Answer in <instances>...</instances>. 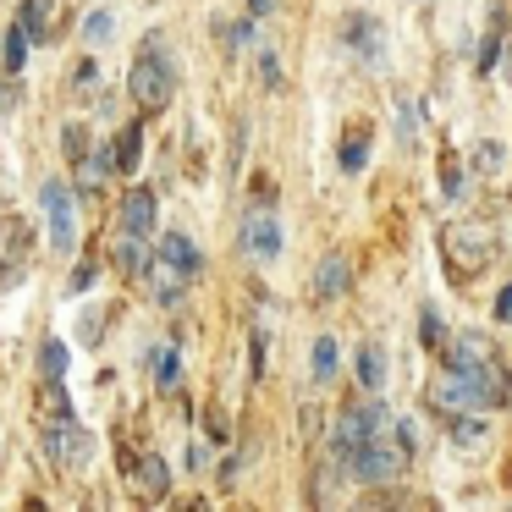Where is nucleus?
<instances>
[{
    "label": "nucleus",
    "mask_w": 512,
    "mask_h": 512,
    "mask_svg": "<svg viewBox=\"0 0 512 512\" xmlns=\"http://www.w3.org/2000/svg\"><path fill=\"white\" fill-rule=\"evenodd\" d=\"M127 94L138 100L144 116H160L171 100H177V56H171L166 34H144L138 39V56H133V72H127Z\"/></svg>",
    "instance_id": "1"
},
{
    "label": "nucleus",
    "mask_w": 512,
    "mask_h": 512,
    "mask_svg": "<svg viewBox=\"0 0 512 512\" xmlns=\"http://www.w3.org/2000/svg\"><path fill=\"white\" fill-rule=\"evenodd\" d=\"M336 468H342L347 479H358V485H397L402 474H408L413 457L397 446V435H369V441L347 446L342 457H331Z\"/></svg>",
    "instance_id": "2"
},
{
    "label": "nucleus",
    "mask_w": 512,
    "mask_h": 512,
    "mask_svg": "<svg viewBox=\"0 0 512 512\" xmlns=\"http://www.w3.org/2000/svg\"><path fill=\"white\" fill-rule=\"evenodd\" d=\"M446 270H452V281H474L479 270L496 259V232L490 226H479V221H457V226H446Z\"/></svg>",
    "instance_id": "3"
},
{
    "label": "nucleus",
    "mask_w": 512,
    "mask_h": 512,
    "mask_svg": "<svg viewBox=\"0 0 512 512\" xmlns=\"http://www.w3.org/2000/svg\"><path fill=\"white\" fill-rule=\"evenodd\" d=\"M336 45H342L347 56H358L364 67H386V23H380L375 12H364V6L336 17Z\"/></svg>",
    "instance_id": "4"
},
{
    "label": "nucleus",
    "mask_w": 512,
    "mask_h": 512,
    "mask_svg": "<svg viewBox=\"0 0 512 512\" xmlns=\"http://www.w3.org/2000/svg\"><path fill=\"white\" fill-rule=\"evenodd\" d=\"M39 204H45V221H50V243L56 254H78V188L61 177H50L39 188Z\"/></svg>",
    "instance_id": "5"
},
{
    "label": "nucleus",
    "mask_w": 512,
    "mask_h": 512,
    "mask_svg": "<svg viewBox=\"0 0 512 512\" xmlns=\"http://www.w3.org/2000/svg\"><path fill=\"white\" fill-rule=\"evenodd\" d=\"M424 408L441 413V419H452V413H490V397H485V391H479L468 375L441 369V375L424 386Z\"/></svg>",
    "instance_id": "6"
},
{
    "label": "nucleus",
    "mask_w": 512,
    "mask_h": 512,
    "mask_svg": "<svg viewBox=\"0 0 512 512\" xmlns=\"http://www.w3.org/2000/svg\"><path fill=\"white\" fill-rule=\"evenodd\" d=\"M237 243H243V254L254 259V265H270V259H281V221H276V204H248L243 210V226H237Z\"/></svg>",
    "instance_id": "7"
},
{
    "label": "nucleus",
    "mask_w": 512,
    "mask_h": 512,
    "mask_svg": "<svg viewBox=\"0 0 512 512\" xmlns=\"http://www.w3.org/2000/svg\"><path fill=\"white\" fill-rule=\"evenodd\" d=\"M116 226L133 237H155L160 232V193L149 182H133V188L116 199Z\"/></svg>",
    "instance_id": "8"
},
{
    "label": "nucleus",
    "mask_w": 512,
    "mask_h": 512,
    "mask_svg": "<svg viewBox=\"0 0 512 512\" xmlns=\"http://www.w3.org/2000/svg\"><path fill=\"white\" fill-rule=\"evenodd\" d=\"M353 292V259L342 254V248H331V254L314 265V281H309V298L314 303H336Z\"/></svg>",
    "instance_id": "9"
},
{
    "label": "nucleus",
    "mask_w": 512,
    "mask_h": 512,
    "mask_svg": "<svg viewBox=\"0 0 512 512\" xmlns=\"http://www.w3.org/2000/svg\"><path fill=\"white\" fill-rule=\"evenodd\" d=\"M105 265H111L116 276H127V281H144V276H149V265H155V254H149L144 237L122 232V237H111V259H105Z\"/></svg>",
    "instance_id": "10"
},
{
    "label": "nucleus",
    "mask_w": 512,
    "mask_h": 512,
    "mask_svg": "<svg viewBox=\"0 0 512 512\" xmlns=\"http://www.w3.org/2000/svg\"><path fill=\"white\" fill-rule=\"evenodd\" d=\"M155 254L166 259V265L177 270V276H188V281L204 270V254H199V243H193L188 232H177V226H171V232H160V248H155Z\"/></svg>",
    "instance_id": "11"
},
{
    "label": "nucleus",
    "mask_w": 512,
    "mask_h": 512,
    "mask_svg": "<svg viewBox=\"0 0 512 512\" xmlns=\"http://www.w3.org/2000/svg\"><path fill=\"white\" fill-rule=\"evenodd\" d=\"M144 160V122H122V133L111 138V177H133Z\"/></svg>",
    "instance_id": "12"
},
{
    "label": "nucleus",
    "mask_w": 512,
    "mask_h": 512,
    "mask_svg": "<svg viewBox=\"0 0 512 512\" xmlns=\"http://www.w3.org/2000/svg\"><path fill=\"white\" fill-rule=\"evenodd\" d=\"M149 369H155V391H166V397L182 391V347L177 342H160L149 353Z\"/></svg>",
    "instance_id": "13"
},
{
    "label": "nucleus",
    "mask_w": 512,
    "mask_h": 512,
    "mask_svg": "<svg viewBox=\"0 0 512 512\" xmlns=\"http://www.w3.org/2000/svg\"><path fill=\"white\" fill-rule=\"evenodd\" d=\"M34 419H39V424L78 419V413H72V391L61 386V380H45V386H39V397H34Z\"/></svg>",
    "instance_id": "14"
},
{
    "label": "nucleus",
    "mask_w": 512,
    "mask_h": 512,
    "mask_svg": "<svg viewBox=\"0 0 512 512\" xmlns=\"http://www.w3.org/2000/svg\"><path fill=\"white\" fill-rule=\"evenodd\" d=\"M309 375H314V386H325V391L336 386V375H342V347H336V336H314Z\"/></svg>",
    "instance_id": "15"
},
{
    "label": "nucleus",
    "mask_w": 512,
    "mask_h": 512,
    "mask_svg": "<svg viewBox=\"0 0 512 512\" xmlns=\"http://www.w3.org/2000/svg\"><path fill=\"white\" fill-rule=\"evenodd\" d=\"M138 490H144V501H166L171 496V463L160 452H144V463H138Z\"/></svg>",
    "instance_id": "16"
},
{
    "label": "nucleus",
    "mask_w": 512,
    "mask_h": 512,
    "mask_svg": "<svg viewBox=\"0 0 512 512\" xmlns=\"http://www.w3.org/2000/svg\"><path fill=\"white\" fill-rule=\"evenodd\" d=\"M501 45H507V12L496 6V12H490V34L479 39V56H474V72H479V78H490V72L501 67Z\"/></svg>",
    "instance_id": "17"
},
{
    "label": "nucleus",
    "mask_w": 512,
    "mask_h": 512,
    "mask_svg": "<svg viewBox=\"0 0 512 512\" xmlns=\"http://www.w3.org/2000/svg\"><path fill=\"white\" fill-rule=\"evenodd\" d=\"M336 166H342V177H358L369 166V127H347L336 144Z\"/></svg>",
    "instance_id": "18"
},
{
    "label": "nucleus",
    "mask_w": 512,
    "mask_h": 512,
    "mask_svg": "<svg viewBox=\"0 0 512 512\" xmlns=\"http://www.w3.org/2000/svg\"><path fill=\"white\" fill-rule=\"evenodd\" d=\"M446 430H452V446H463V452H479V446L490 441L485 413H452V419H446Z\"/></svg>",
    "instance_id": "19"
},
{
    "label": "nucleus",
    "mask_w": 512,
    "mask_h": 512,
    "mask_svg": "<svg viewBox=\"0 0 512 512\" xmlns=\"http://www.w3.org/2000/svg\"><path fill=\"white\" fill-rule=\"evenodd\" d=\"M17 28H23L34 45H56V34H50V0H23V6H17Z\"/></svg>",
    "instance_id": "20"
},
{
    "label": "nucleus",
    "mask_w": 512,
    "mask_h": 512,
    "mask_svg": "<svg viewBox=\"0 0 512 512\" xmlns=\"http://www.w3.org/2000/svg\"><path fill=\"white\" fill-rule=\"evenodd\" d=\"M89 457H94V435L78 419H67V430H61V468H83Z\"/></svg>",
    "instance_id": "21"
},
{
    "label": "nucleus",
    "mask_w": 512,
    "mask_h": 512,
    "mask_svg": "<svg viewBox=\"0 0 512 512\" xmlns=\"http://www.w3.org/2000/svg\"><path fill=\"white\" fill-rule=\"evenodd\" d=\"M358 386H364V391H386V347H380V342L358 347Z\"/></svg>",
    "instance_id": "22"
},
{
    "label": "nucleus",
    "mask_w": 512,
    "mask_h": 512,
    "mask_svg": "<svg viewBox=\"0 0 512 512\" xmlns=\"http://www.w3.org/2000/svg\"><path fill=\"white\" fill-rule=\"evenodd\" d=\"M34 364H39V375H45V380H67V364H72L67 342H61V336H45L39 353H34Z\"/></svg>",
    "instance_id": "23"
},
{
    "label": "nucleus",
    "mask_w": 512,
    "mask_h": 512,
    "mask_svg": "<svg viewBox=\"0 0 512 512\" xmlns=\"http://www.w3.org/2000/svg\"><path fill=\"white\" fill-rule=\"evenodd\" d=\"M221 50H259V17H237V23H215Z\"/></svg>",
    "instance_id": "24"
},
{
    "label": "nucleus",
    "mask_w": 512,
    "mask_h": 512,
    "mask_svg": "<svg viewBox=\"0 0 512 512\" xmlns=\"http://www.w3.org/2000/svg\"><path fill=\"white\" fill-rule=\"evenodd\" d=\"M391 133H397V144L408 149H419V105L408 100V94H397V122H391Z\"/></svg>",
    "instance_id": "25"
},
{
    "label": "nucleus",
    "mask_w": 512,
    "mask_h": 512,
    "mask_svg": "<svg viewBox=\"0 0 512 512\" xmlns=\"http://www.w3.org/2000/svg\"><path fill=\"white\" fill-rule=\"evenodd\" d=\"M28 45H34V39L23 34V28H6V39H0V61H6V72H17V78H23V67H28Z\"/></svg>",
    "instance_id": "26"
},
{
    "label": "nucleus",
    "mask_w": 512,
    "mask_h": 512,
    "mask_svg": "<svg viewBox=\"0 0 512 512\" xmlns=\"http://www.w3.org/2000/svg\"><path fill=\"white\" fill-rule=\"evenodd\" d=\"M94 138H89V122H67L61 127V155H67V166H78V160H89Z\"/></svg>",
    "instance_id": "27"
},
{
    "label": "nucleus",
    "mask_w": 512,
    "mask_h": 512,
    "mask_svg": "<svg viewBox=\"0 0 512 512\" xmlns=\"http://www.w3.org/2000/svg\"><path fill=\"white\" fill-rule=\"evenodd\" d=\"M441 342H446V320H441V309H435V303H424V309H419V347L441 353Z\"/></svg>",
    "instance_id": "28"
},
{
    "label": "nucleus",
    "mask_w": 512,
    "mask_h": 512,
    "mask_svg": "<svg viewBox=\"0 0 512 512\" xmlns=\"http://www.w3.org/2000/svg\"><path fill=\"white\" fill-rule=\"evenodd\" d=\"M83 39H89V45H111L116 39V12L111 6H94L89 23H83Z\"/></svg>",
    "instance_id": "29"
},
{
    "label": "nucleus",
    "mask_w": 512,
    "mask_h": 512,
    "mask_svg": "<svg viewBox=\"0 0 512 512\" xmlns=\"http://www.w3.org/2000/svg\"><path fill=\"white\" fill-rule=\"evenodd\" d=\"M0 226H6V254H17V259H28V254H34V226H23L17 215H6Z\"/></svg>",
    "instance_id": "30"
},
{
    "label": "nucleus",
    "mask_w": 512,
    "mask_h": 512,
    "mask_svg": "<svg viewBox=\"0 0 512 512\" xmlns=\"http://www.w3.org/2000/svg\"><path fill=\"white\" fill-rule=\"evenodd\" d=\"M336 474H342V468H314V474H309V490H303V496H309L314 501V507H331V501H336V490H331V479Z\"/></svg>",
    "instance_id": "31"
},
{
    "label": "nucleus",
    "mask_w": 512,
    "mask_h": 512,
    "mask_svg": "<svg viewBox=\"0 0 512 512\" xmlns=\"http://www.w3.org/2000/svg\"><path fill=\"white\" fill-rule=\"evenodd\" d=\"M243 149H248V116H237L232 122V144H226V177L237 182V171H243Z\"/></svg>",
    "instance_id": "32"
},
{
    "label": "nucleus",
    "mask_w": 512,
    "mask_h": 512,
    "mask_svg": "<svg viewBox=\"0 0 512 512\" xmlns=\"http://www.w3.org/2000/svg\"><path fill=\"white\" fill-rule=\"evenodd\" d=\"M441 193H446L452 204L468 193V177H463V160H457V155H446V160H441Z\"/></svg>",
    "instance_id": "33"
},
{
    "label": "nucleus",
    "mask_w": 512,
    "mask_h": 512,
    "mask_svg": "<svg viewBox=\"0 0 512 512\" xmlns=\"http://www.w3.org/2000/svg\"><path fill=\"white\" fill-rule=\"evenodd\" d=\"M254 61H259V83H265V89L276 94L281 83H287V78H281V56H276L270 45H259V50H254Z\"/></svg>",
    "instance_id": "34"
},
{
    "label": "nucleus",
    "mask_w": 512,
    "mask_h": 512,
    "mask_svg": "<svg viewBox=\"0 0 512 512\" xmlns=\"http://www.w3.org/2000/svg\"><path fill=\"white\" fill-rule=\"evenodd\" d=\"M265 347H270V336L254 325V331H248V380H254V386L265 380Z\"/></svg>",
    "instance_id": "35"
},
{
    "label": "nucleus",
    "mask_w": 512,
    "mask_h": 512,
    "mask_svg": "<svg viewBox=\"0 0 512 512\" xmlns=\"http://www.w3.org/2000/svg\"><path fill=\"white\" fill-rule=\"evenodd\" d=\"M204 435H210L215 446H226V441H232V419H226V408H221V402H210V408H204Z\"/></svg>",
    "instance_id": "36"
},
{
    "label": "nucleus",
    "mask_w": 512,
    "mask_h": 512,
    "mask_svg": "<svg viewBox=\"0 0 512 512\" xmlns=\"http://www.w3.org/2000/svg\"><path fill=\"white\" fill-rule=\"evenodd\" d=\"M501 160H507V149L496 144V138H485V144H474V171H501Z\"/></svg>",
    "instance_id": "37"
},
{
    "label": "nucleus",
    "mask_w": 512,
    "mask_h": 512,
    "mask_svg": "<svg viewBox=\"0 0 512 512\" xmlns=\"http://www.w3.org/2000/svg\"><path fill=\"white\" fill-rule=\"evenodd\" d=\"M100 331H105V309H83V320H78V342H83V347H100Z\"/></svg>",
    "instance_id": "38"
},
{
    "label": "nucleus",
    "mask_w": 512,
    "mask_h": 512,
    "mask_svg": "<svg viewBox=\"0 0 512 512\" xmlns=\"http://www.w3.org/2000/svg\"><path fill=\"white\" fill-rule=\"evenodd\" d=\"M94 281H100V265H94V259H83V265L72 270V281H67V298H83V292H89Z\"/></svg>",
    "instance_id": "39"
},
{
    "label": "nucleus",
    "mask_w": 512,
    "mask_h": 512,
    "mask_svg": "<svg viewBox=\"0 0 512 512\" xmlns=\"http://www.w3.org/2000/svg\"><path fill=\"white\" fill-rule=\"evenodd\" d=\"M72 89H78V94H94V89H100V67H94L89 56H83L78 67H72Z\"/></svg>",
    "instance_id": "40"
},
{
    "label": "nucleus",
    "mask_w": 512,
    "mask_h": 512,
    "mask_svg": "<svg viewBox=\"0 0 512 512\" xmlns=\"http://www.w3.org/2000/svg\"><path fill=\"white\" fill-rule=\"evenodd\" d=\"M391 435H397V446H402V452H419V441H424V435H419V419H397V424H391Z\"/></svg>",
    "instance_id": "41"
},
{
    "label": "nucleus",
    "mask_w": 512,
    "mask_h": 512,
    "mask_svg": "<svg viewBox=\"0 0 512 512\" xmlns=\"http://www.w3.org/2000/svg\"><path fill=\"white\" fill-rule=\"evenodd\" d=\"M17 281H28V259H17V254H6V265H0V292H12Z\"/></svg>",
    "instance_id": "42"
},
{
    "label": "nucleus",
    "mask_w": 512,
    "mask_h": 512,
    "mask_svg": "<svg viewBox=\"0 0 512 512\" xmlns=\"http://www.w3.org/2000/svg\"><path fill=\"white\" fill-rule=\"evenodd\" d=\"M243 468H248V452H232V457H226L221 474H215V479H221V490H232L237 479H243Z\"/></svg>",
    "instance_id": "43"
},
{
    "label": "nucleus",
    "mask_w": 512,
    "mask_h": 512,
    "mask_svg": "<svg viewBox=\"0 0 512 512\" xmlns=\"http://www.w3.org/2000/svg\"><path fill=\"white\" fill-rule=\"evenodd\" d=\"M298 424H303V441H314V435L325 430V413L314 408V402H303V408H298Z\"/></svg>",
    "instance_id": "44"
},
{
    "label": "nucleus",
    "mask_w": 512,
    "mask_h": 512,
    "mask_svg": "<svg viewBox=\"0 0 512 512\" xmlns=\"http://www.w3.org/2000/svg\"><path fill=\"white\" fill-rule=\"evenodd\" d=\"M17 100H23V83H17V72H6L0 78V111H12Z\"/></svg>",
    "instance_id": "45"
},
{
    "label": "nucleus",
    "mask_w": 512,
    "mask_h": 512,
    "mask_svg": "<svg viewBox=\"0 0 512 512\" xmlns=\"http://www.w3.org/2000/svg\"><path fill=\"white\" fill-rule=\"evenodd\" d=\"M182 463H188V474H204V468H210V446L188 441V457H182Z\"/></svg>",
    "instance_id": "46"
},
{
    "label": "nucleus",
    "mask_w": 512,
    "mask_h": 512,
    "mask_svg": "<svg viewBox=\"0 0 512 512\" xmlns=\"http://www.w3.org/2000/svg\"><path fill=\"white\" fill-rule=\"evenodd\" d=\"M490 314H496V320H512V281L496 292V309H490Z\"/></svg>",
    "instance_id": "47"
},
{
    "label": "nucleus",
    "mask_w": 512,
    "mask_h": 512,
    "mask_svg": "<svg viewBox=\"0 0 512 512\" xmlns=\"http://www.w3.org/2000/svg\"><path fill=\"white\" fill-rule=\"evenodd\" d=\"M276 12V0H248V17H270Z\"/></svg>",
    "instance_id": "48"
},
{
    "label": "nucleus",
    "mask_w": 512,
    "mask_h": 512,
    "mask_svg": "<svg viewBox=\"0 0 512 512\" xmlns=\"http://www.w3.org/2000/svg\"><path fill=\"white\" fill-rule=\"evenodd\" d=\"M501 78L512 83V39H507V45H501Z\"/></svg>",
    "instance_id": "49"
}]
</instances>
